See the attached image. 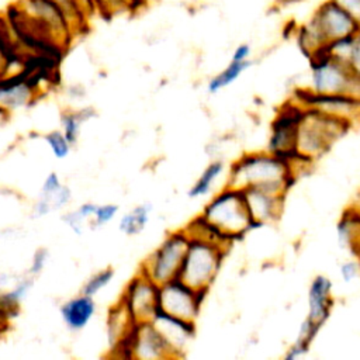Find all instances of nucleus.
Masks as SVG:
<instances>
[{
  "instance_id": "nucleus-1",
  "label": "nucleus",
  "mask_w": 360,
  "mask_h": 360,
  "mask_svg": "<svg viewBox=\"0 0 360 360\" xmlns=\"http://www.w3.org/2000/svg\"><path fill=\"white\" fill-rule=\"evenodd\" d=\"M295 177V165L271 152L246 153L236 159L226 184L235 188H262L284 195Z\"/></svg>"
},
{
  "instance_id": "nucleus-2",
  "label": "nucleus",
  "mask_w": 360,
  "mask_h": 360,
  "mask_svg": "<svg viewBox=\"0 0 360 360\" xmlns=\"http://www.w3.org/2000/svg\"><path fill=\"white\" fill-rule=\"evenodd\" d=\"M201 215L233 240L255 228L243 190L228 184L204 205Z\"/></svg>"
},
{
  "instance_id": "nucleus-3",
  "label": "nucleus",
  "mask_w": 360,
  "mask_h": 360,
  "mask_svg": "<svg viewBox=\"0 0 360 360\" xmlns=\"http://www.w3.org/2000/svg\"><path fill=\"white\" fill-rule=\"evenodd\" d=\"M349 128L346 122L304 107L297 132V156L302 162L318 159Z\"/></svg>"
},
{
  "instance_id": "nucleus-4",
  "label": "nucleus",
  "mask_w": 360,
  "mask_h": 360,
  "mask_svg": "<svg viewBox=\"0 0 360 360\" xmlns=\"http://www.w3.org/2000/svg\"><path fill=\"white\" fill-rule=\"evenodd\" d=\"M311 60V90L316 94H345L360 100V70L329 56L325 51Z\"/></svg>"
},
{
  "instance_id": "nucleus-5",
  "label": "nucleus",
  "mask_w": 360,
  "mask_h": 360,
  "mask_svg": "<svg viewBox=\"0 0 360 360\" xmlns=\"http://www.w3.org/2000/svg\"><path fill=\"white\" fill-rule=\"evenodd\" d=\"M226 249L197 238H190L179 277L195 290H205L214 283Z\"/></svg>"
},
{
  "instance_id": "nucleus-6",
  "label": "nucleus",
  "mask_w": 360,
  "mask_h": 360,
  "mask_svg": "<svg viewBox=\"0 0 360 360\" xmlns=\"http://www.w3.org/2000/svg\"><path fill=\"white\" fill-rule=\"evenodd\" d=\"M188 242L190 236L184 228L167 233L162 243L141 263L139 271L159 285L179 277Z\"/></svg>"
},
{
  "instance_id": "nucleus-7",
  "label": "nucleus",
  "mask_w": 360,
  "mask_h": 360,
  "mask_svg": "<svg viewBox=\"0 0 360 360\" xmlns=\"http://www.w3.org/2000/svg\"><path fill=\"white\" fill-rule=\"evenodd\" d=\"M15 8L63 49L76 35L63 11L52 0H18Z\"/></svg>"
},
{
  "instance_id": "nucleus-8",
  "label": "nucleus",
  "mask_w": 360,
  "mask_h": 360,
  "mask_svg": "<svg viewBox=\"0 0 360 360\" xmlns=\"http://www.w3.org/2000/svg\"><path fill=\"white\" fill-rule=\"evenodd\" d=\"M302 115L304 107L298 101L292 100L287 103L274 118L269 139V152L281 156L294 165L297 162L305 163L297 156V132Z\"/></svg>"
},
{
  "instance_id": "nucleus-9",
  "label": "nucleus",
  "mask_w": 360,
  "mask_h": 360,
  "mask_svg": "<svg viewBox=\"0 0 360 360\" xmlns=\"http://www.w3.org/2000/svg\"><path fill=\"white\" fill-rule=\"evenodd\" d=\"M208 291L195 290L180 277L159 285V308L170 315L195 321Z\"/></svg>"
},
{
  "instance_id": "nucleus-10",
  "label": "nucleus",
  "mask_w": 360,
  "mask_h": 360,
  "mask_svg": "<svg viewBox=\"0 0 360 360\" xmlns=\"http://www.w3.org/2000/svg\"><path fill=\"white\" fill-rule=\"evenodd\" d=\"M120 301L135 322L152 321L159 309V284L138 271L127 283Z\"/></svg>"
},
{
  "instance_id": "nucleus-11",
  "label": "nucleus",
  "mask_w": 360,
  "mask_h": 360,
  "mask_svg": "<svg viewBox=\"0 0 360 360\" xmlns=\"http://www.w3.org/2000/svg\"><path fill=\"white\" fill-rule=\"evenodd\" d=\"M295 101L305 108L346 122L349 127L360 124V100L354 97L345 94H316L311 90H304L297 93Z\"/></svg>"
},
{
  "instance_id": "nucleus-12",
  "label": "nucleus",
  "mask_w": 360,
  "mask_h": 360,
  "mask_svg": "<svg viewBox=\"0 0 360 360\" xmlns=\"http://www.w3.org/2000/svg\"><path fill=\"white\" fill-rule=\"evenodd\" d=\"M311 21L319 30L328 45L336 39L360 34L357 21L332 0H326L318 6Z\"/></svg>"
},
{
  "instance_id": "nucleus-13",
  "label": "nucleus",
  "mask_w": 360,
  "mask_h": 360,
  "mask_svg": "<svg viewBox=\"0 0 360 360\" xmlns=\"http://www.w3.org/2000/svg\"><path fill=\"white\" fill-rule=\"evenodd\" d=\"M152 322L167 342L173 353V359L183 357L195 335V321H187L170 315L159 308Z\"/></svg>"
},
{
  "instance_id": "nucleus-14",
  "label": "nucleus",
  "mask_w": 360,
  "mask_h": 360,
  "mask_svg": "<svg viewBox=\"0 0 360 360\" xmlns=\"http://www.w3.org/2000/svg\"><path fill=\"white\" fill-rule=\"evenodd\" d=\"M131 356L138 360L173 359L167 342L152 321L135 323Z\"/></svg>"
},
{
  "instance_id": "nucleus-15",
  "label": "nucleus",
  "mask_w": 360,
  "mask_h": 360,
  "mask_svg": "<svg viewBox=\"0 0 360 360\" xmlns=\"http://www.w3.org/2000/svg\"><path fill=\"white\" fill-rule=\"evenodd\" d=\"M39 93L20 72H11L0 76V110L13 112L32 103Z\"/></svg>"
},
{
  "instance_id": "nucleus-16",
  "label": "nucleus",
  "mask_w": 360,
  "mask_h": 360,
  "mask_svg": "<svg viewBox=\"0 0 360 360\" xmlns=\"http://www.w3.org/2000/svg\"><path fill=\"white\" fill-rule=\"evenodd\" d=\"M243 194L255 226L271 224L280 217L284 195L262 188H245Z\"/></svg>"
},
{
  "instance_id": "nucleus-17",
  "label": "nucleus",
  "mask_w": 360,
  "mask_h": 360,
  "mask_svg": "<svg viewBox=\"0 0 360 360\" xmlns=\"http://www.w3.org/2000/svg\"><path fill=\"white\" fill-rule=\"evenodd\" d=\"M332 283L325 276H316L308 290V315L307 319L321 328L329 316L332 308Z\"/></svg>"
},
{
  "instance_id": "nucleus-18",
  "label": "nucleus",
  "mask_w": 360,
  "mask_h": 360,
  "mask_svg": "<svg viewBox=\"0 0 360 360\" xmlns=\"http://www.w3.org/2000/svg\"><path fill=\"white\" fill-rule=\"evenodd\" d=\"M96 309L97 307L94 302V297L80 292L79 295H75L65 301L60 305L59 312L63 323L69 330L80 332L90 323L96 314Z\"/></svg>"
},
{
  "instance_id": "nucleus-19",
  "label": "nucleus",
  "mask_w": 360,
  "mask_h": 360,
  "mask_svg": "<svg viewBox=\"0 0 360 360\" xmlns=\"http://www.w3.org/2000/svg\"><path fill=\"white\" fill-rule=\"evenodd\" d=\"M184 231L190 238H197L202 240L212 242L226 250H229L231 245L235 242L232 238H229L226 233H224L221 229H218L215 225L208 222L201 214L194 217L186 226Z\"/></svg>"
},
{
  "instance_id": "nucleus-20",
  "label": "nucleus",
  "mask_w": 360,
  "mask_h": 360,
  "mask_svg": "<svg viewBox=\"0 0 360 360\" xmlns=\"http://www.w3.org/2000/svg\"><path fill=\"white\" fill-rule=\"evenodd\" d=\"M338 236L343 248L360 256V214L352 205L338 224Z\"/></svg>"
},
{
  "instance_id": "nucleus-21",
  "label": "nucleus",
  "mask_w": 360,
  "mask_h": 360,
  "mask_svg": "<svg viewBox=\"0 0 360 360\" xmlns=\"http://www.w3.org/2000/svg\"><path fill=\"white\" fill-rule=\"evenodd\" d=\"M107 338H108V345L110 347H112L114 345H117L124 335L132 328V325L135 323V321L132 319V316L129 315V312L127 311L125 305L118 300L108 311L107 315Z\"/></svg>"
},
{
  "instance_id": "nucleus-22",
  "label": "nucleus",
  "mask_w": 360,
  "mask_h": 360,
  "mask_svg": "<svg viewBox=\"0 0 360 360\" xmlns=\"http://www.w3.org/2000/svg\"><path fill=\"white\" fill-rule=\"evenodd\" d=\"M359 35L360 34L336 39L326 46L325 52L333 59L359 69V65H360V37Z\"/></svg>"
},
{
  "instance_id": "nucleus-23",
  "label": "nucleus",
  "mask_w": 360,
  "mask_h": 360,
  "mask_svg": "<svg viewBox=\"0 0 360 360\" xmlns=\"http://www.w3.org/2000/svg\"><path fill=\"white\" fill-rule=\"evenodd\" d=\"M153 210V205L150 202H141L136 207H134L131 211L125 212L120 222H118V229L127 235V236H135L141 233L148 222H149V215Z\"/></svg>"
},
{
  "instance_id": "nucleus-24",
  "label": "nucleus",
  "mask_w": 360,
  "mask_h": 360,
  "mask_svg": "<svg viewBox=\"0 0 360 360\" xmlns=\"http://www.w3.org/2000/svg\"><path fill=\"white\" fill-rule=\"evenodd\" d=\"M93 117H96V111L91 107H84L80 110H70V111H65L60 115V125H62V131L66 135V138L69 139V142L72 145H76L77 139H79V134L82 129V125L84 122H87L89 120H91Z\"/></svg>"
},
{
  "instance_id": "nucleus-25",
  "label": "nucleus",
  "mask_w": 360,
  "mask_h": 360,
  "mask_svg": "<svg viewBox=\"0 0 360 360\" xmlns=\"http://www.w3.org/2000/svg\"><path fill=\"white\" fill-rule=\"evenodd\" d=\"M224 172V163L221 160H212L205 166L202 173L198 176V179L193 183V186L188 188V197L190 198H201L211 193L215 181L219 179V176Z\"/></svg>"
},
{
  "instance_id": "nucleus-26",
  "label": "nucleus",
  "mask_w": 360,
  "mask_h": 360,
  "mask_svg": "<svg viewBox=\"0 0 360 360\" xmlns=\"http://www.w3.org/2000/svg\"><path fill=\"white\" fill-rule=\"evenodd\" d=\"M252 62L249 60H243V62H238V60H232L226 65V68H224L218 75L212 76L208 80L207 84V90L211 94L218 93L219 90H222L224 87H228L229 84H232L248 68H250Z\"/></svg>"
},
{
  "instance_id": "nucleus-27",
  "label": "nucleus",
  "mask_w": 360,
  "mask_h": 360,
  "mask_svg": "<svg viewBox=\"0 0 360 360\" xmlns=\"http://www.w3.org/2000/svg\"><path fill=\"white\" fill-rule=\"evenodd\" d=\"M97 208L96 202H83L76 210L69 211L62 215V221L70 228L76 235H82L84 228L90 225V221L94 215V211Z\"/></svg>"
},
{
  "instance_id": "nucleus-28",
  "label": "nucleus",
  "mask_w": 360,
  "mask_h": 360,
  "mask_svg": "<svg viewBox=\"0 0 360 360\" xmlns=\"http://www.w3.org/2000/svg\"><path fill=\"white\" fill-rule=\"evenodd\" d=\"M44 141L49 148V150L52 152V155L59 160L68 158L73 146L62 129H55L44 134Z\"/></svg>"
},
{
  "instance_id": "nucleus-29",
  "label": "nucleus",
  "mask_w": 360,
  "mask_h": 360,
  "mask_svg": "<svg viewBox=\"0 0 360 360\" xmlns=\"http://www.w3.org/2000/svg\"><path fill=\"white\" fill-rule=\"evenodd\" d=\"M114 278V270L111 267H105V269H101L98 270L97 273L91 274L83 284L82 287V291L83 294L86 295H90V297H94L97 295L103 288H105L107 285H110V283L112 281Z\"/></svg>"
},
{
  "instance_id": "nucleus-30",
  "label": "nucleus",
  "mask_w": 360,
  "mask_h": 360,
  "mask_svg": "<svg viewBox=\"0 0 360 360\" xmlns=\"http://www.w3.org/2000/svg\"><path fill=\"white\" fill-rule=\"evenodd\" d=\"M52 1L63 11V14L69 20L75 34L80 32L86 27L89 18L82 13V10L77 7L75 0H52Z\"/></svg>"
},
{
  "instance_id": "nucleus-31",
  "label": "nucleus",
  "mask_w": 360,
  "mask_h": 360,
  "mask_svg": "<svg viewBox=\"0 0 360 360\" xmlns=\"http://www.w3.org/2000/svg\"><path fill=\"white\" fill-rule=\"evenodd\" d=\"M120 211V207L117 204H97V208L94 211V215L90 221V228H100L108 222H111Z\"/></svg>"
},
{
  "instance_id": "nucleus-32",
  "label": "nucleus",
  "mask_w": 360,
  "mask_h": 360,
  "mask_svg": "<svg viewBox=\"0 0 360 360\" xmlns=\"http://www.w3.org/2000/svg\"><path fill=\"white\" fill-rule=\"evenodd\" d=\"M62 187V181H60V177L58 173L55 172H51L46 174L44 183H42V187H41V193H39V197L48 200L51 204H52V197L56 194V191ZM53 208V207H52Z\"/></svg>"
},
{
  "instance_id": "nucleus-33",
  "label": "nucleus",
  "mask_w": 360,
  "mask_h": 360,
  "mask_svg": "<svg viewBox=\"0 0 360 360\" xmlns=\"http://www.w3.org/2000/svg\"><path fill=\"white\" fill-rule=\"evenodd\" d=\"M48 259H49V252H48V249H46V248H38V249L34 252V255H32V259H31L30 267H28V270H27V274L32 276L34 278H35L37 276H39V274L44 271V269H45V266H46V263H48Z\"/></svg>"
},
{
  "instance_id": "nucleus-34",
  "label": "nucleus",
  "mask_w": 360,
  "mask_h": 360,
  "mask_svg": "<svg viewBox=\"0 0 360 360\" xmlns=\"http://www.w3.org/2000/svg\"><path fill=\"white\" fill-rule=\"evenodd\" d=\"M94 4L98 14L108 15V17L118 14L121 11H127L121 0H94Z\"/></svg>"
},
{
  "instance_id": "nucleus-35",
  "label": "nucleus",
  "mask_w": 360,
  "mask_h": 360,
  "mask_svg": "<svg viewBox=\"0 0 360 360\" xmlns=\"http://www.w3.org/2000/svg\"><path fill=\"white\" fill-rule=\"evenodd\" d=\"M360 274V263L356 260H347L340 264V276L346 283L353 281Z\"/></svg>"
},
{
  "instance_id": "nucleus-36",
  "label": "nucleus",
  "mask_w": 360,
  "mask_h": 360,
  "mask_svg": "<svg viewBox=\"0 0 360 360\" xmlns=\"http://www.w3.org/2000/svg\"><path fill=\"white\" fill-rule=\"evenodd\" d=\"M70 198H72V190L66 184H62V187L52 197V207H53V210H60V208L66 207L69 204Z\"/></svg>"
},
{
  "instance_id": "nucleus-37",
  "label": "nucleus",
  "mask_w": 360,
  "mask_h": 360,
  "mask_svg": "<svg viewBox=\"0 0 360 360\" xmlns=\"http://www.w3.org/2000/svg\"><path fill=\"white\" fill-rule=\"evenodd\" d=\"M332 1H335L345 11H347L360 25V0H332Z\"/></svg>"
},
{
  "instance_id": "nucleus-38",
  "label": "nucleus",
  "mask_w": 360,
  "mask_h": 360,
  "mask_svg": "<svg viewBox=\"0 0 360 360\" xmlns=\"http://www.w3.org/2000/svg\"><path fill=\"white\" fill-rule=\"evenodd\" d=\"M51 211H53L52 204H51L48 200L42 198V197H39V198L34 202V205H32V217H34V218L46 217Z\"/></svg>"
},
{
  "instance_id": "nucleus-39",
  "label": "nucleus",
  "mask_w": 360,
  "mask_h": 360,
  "mask_svg": "<svg viewBox=\"0 0 360 360\" xmlns=\"http://www.w3.org/2000/svg\"><path fill=\"white\" fill-rule=\"evenodd\" d=\"M250 46L248 44H240L238 45L235 49H233V53H232V60H238V62H243V60H249L250 58Z\"/></svg>"
},
{
  "instance_id": "nucleus-40",
  "label": "nucleus",
  "mask_w": 360,
  "mask_h": 360,
  "mask_svg": "<svg viewBox=\"0 0 360 360\" xmlns=\"http://www.w3.org/2000/svg\"><path fill=\"white\" fill-rule=\"evenodd\" d=\"M75 3L77 4V7L82 10V13H83L87 18H90L94 13H97L94 0H75Z\"/></svg>"
},
{
  "instance_id": "nucleus-41",
  "label": "nucleus",
  "mask_w": 360,
  "mask_h": 360,
  "mask_svg": "<svg viewBox=\"0 0 360 360\" xmlns=\"http://www.w3.org/2000/svg\"><path fill=\"white\" fill-rule=\"evenodd\" d=\"M121 3L124 4L125 10L129 11V10H135V8H139L141 6H143L146 1L145 0H121Z\"/></svg>"
},
{
  "instance_id": "nucleus-42",
  "label": "nucleus",
  "mask_w": 360,
  "mask_h": 360,
  "mask_svg": "<svg viewBox=\"0 0 360 360\" xmlns=\"http://www.w3.org/2000/svg\"><path fill=\"white\" fill-rule=\"evenodd\" d=\"M7 329V325H4L1 321H0V332H3V330H6Z\"/></svg>"
},
{
  "instance_id": "nucleus-43",
  "label": "nucleus",
  "mask_w": 360,
  "mask_h": 360,
  "mask_svg": "<svg viewBox=\"0 0 360 360\" xmlns=\"http://www.w3.org/2000/svg\"><path fill=\"white\" fill-rule=\"evenodd\" d=\"M354 207H356V210H357V211H359V214H360V200H359V202H356V204H354Z\"/></svg>"
},
{
  "instance_id": "nucleus-44",
  "label": "nucleus",
  "mask_w": 360,
  "mask_h": 360,
  "mask_svg": "<svg viewBox=\"0 0 360 360\" xmlns=\"http://www.w3.org/2000/svg\"><path fill=\"white\" fill-rule=\"evenodd\" d=\"M280 1H283V3H291V1H297V0H280Z\"/></svg>"
},
{
  "instance_id": "nucleus-45",
  "label": "nucleus",
  "mask_w": 360,
  "mask_h": 360,
  "mask_svg": "<svg viewBox=\"0 0 360 360\" xmlns=\"http://www.w3.org/2000/svg\"><path fill=\"white\" fill-rule=\"evenodd\" d=\"M145 1H146V3H148V1H149V0H145Z\"/></svg>"
}]
</instances>
